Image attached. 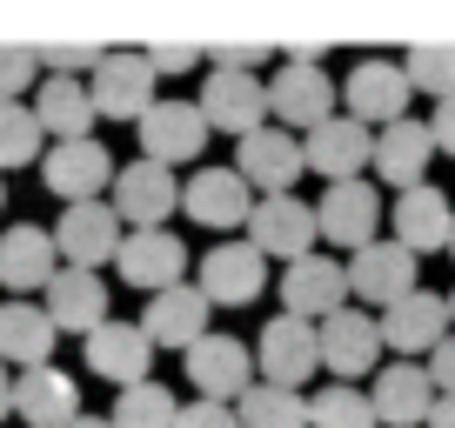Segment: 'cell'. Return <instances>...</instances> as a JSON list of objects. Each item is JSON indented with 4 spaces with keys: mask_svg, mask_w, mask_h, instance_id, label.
Instances as JSON below:
<instances>
[{
    "mask_svg": "<svg viewBox=\"0 0 455 428\" xmlns=\"http://www.w3.org/2000/svg\"><path fill=\"white\" fill-rule=\"evenodd\" d=\"M409 94H415V81H409V67L402 60H388V54H362L355 67H348V81H341V115H355L362 128H395V121H409Z\"/></svg>",
    "mask_w": 455,
    "mask_h": 428,
    "instance_id": "cell-1",
    "label": "cell"
},
{
    "mask_svg": "<svg viewBox=\"0 0 455 428\" xmlns=\"http://www.w3.org/2000/svg\"><path fill=\"white\" fill-rule=\"evenodd\" d=\"M155 60L141 54V47H114L108 60H100V74L87 87H94V107H100V121H128V128H141L148 115L161 107V94H155Z\"/></svg>",
    "mask_w": 455,
    "mask_h": 428,
    "instance_id": "cell-2",
    "label": "cell"
},
{
    "mask_svg": "<svg viewBox=\"0 0 455 428\" xmlns=\"http://www.w3.org/2000/svg\"><path fill=\"white\" fill-rule=\"evenodd\" d=\"M268 107H275V128H288V134L308 141L322 121L341 115V87L328 81L322 67H308V60H288V67H275V81H268Z\"/></svg>",
    "mask_w": 455,
    "mask_h": 428,
    "instance_id": "cell-3",
    "label": "cell"
},
{
    "mask_svg": "<svg viewBox=\"0 0 455 428\" xmlns=\"http://www.w3.org/2000/svg\"><path fill=\"white\" fill-rule=\"evenodd\" d=\"M54 248H60L68 268L100 274L108 261H121V248H128V221L114 214V201H81V208H68L54 221Z\"/></svg>",
    "mask_w": 455,
    "mask_h": 428,
    "instance_id": "cell-4",
    "label": "cell"
},
{
    "mask_svg": "<svg viewBox=\"0 0 455 428\" xmlns=\"http://www.w3.org/2000/svg\"><path fill=\"white\" fill-rule=\"evenodd\" d=\"M255 361H261V382H275V388H308L315 369H322V321L275 314L268 329L255 335Z\"/></svg>",
    "mask_w": 455,
    "mask_h": 428,
    "instance_id": "cell-5",
    "label": "cell"
},
{
    "mask_svg": "<svg viewBox=\"0 0 455 428\" xmlns=\"http://www.w3.org/2000/svg\"><path fill=\"white\" fill-rule=\"evenodd\" d=\"M201 115H208V128L248 141V134H261L275 121L268 81H255V74H242V67H208V81H201Z\"/></svg>",
    "mask_w": 455,
    "mask_h": 428,
    "instance_id": "cell-6",
    "label": "cell"
},
{
    "mask_svg": "<svg viewBox=\"0 0 455 428\" xmlns=\"http://www.w3.org/2000/svg\"><path fill=\"white\" fill-rule=\"evenodd\" d=\"M181 361H188V388H201V401H228V408H235L261 375L255 348H248L242 335H208V342H195Z\"/></svg>",
    "mask_w": 455,
    "mask_h": 428,
    "instance_id": "cell-7",
    "label": "cell"
},
{
    "mask_svg": "<svg viewBox=\"0 0 455 428\" xmlns=\"http://www.w3.org/2000/svg\"><path fill=\"white\" fill-rule=\"evenodd\" d=\"M248 242H255L268 261L295 268V261L315 255L322 221H315V208H308L301 194H261V201H255V221H248Z\"/></svg>",
    "mask_w": 455,
    "mask_h": 428,
    "instance_id": "cell-8",
    "label": "cell"
},
{
    "mask_svg": "<svg viewBox=\"0 0 455 428\" xmlns=\"http://www.w3.org/2000/svg\"><path fill=\"white\" fill-rule=\"evenodd\" d=\"M382 314H362V308H341L322 321V369L335 382H362V375H382Z\"/></svg>",
    "mask_w": 455,
    "mask_h": 428,
    "instance_id": "cell-9",
    "label": "cell"
},
{
    "mask_svg": "<svg viewBox=\"0 0 455 428\" xmlns=\"http://www.w3.org/2000/svg\"><path fill=\"white\" fill-rule=\"evenodd\" d=\"M68 268L54 248V228H34V221H20V228L0 234V288H7V301H34L54 288V274Z\"/></svg>",
    "mask_w": 455,
    "mask_h": 428,
    "instance_id": "cell-10",
    "label": "cell"
},
{
    "mask_svg": "<svg viewBox=\"0 0 455 428\" xmlns=\"http://www.w3.org/2000/svg\"><path fill=\"white\" fill-rule=\"evenodd\" d=\"M255 187H248V174L228 161V168H201V174H188V187H181V208H188V221L195 228H248L255 221Z\"/></svg>",
    "mask_w": 455,
    "mask_h": 428,
    "instance_id": "cell-11",
    "label": "cell"
},
{
    "mask_svg": "<svg viewBox=\"0 0 455 428\" xmlns=\"http://www.w3.org/2000/svg\"><path fill=\"white\" fill-rule=\"evenodd\" d=\"M195 274H201L195 288L214 308H248V301H261V288H268V255H261L255 242H214Z\"/></svg>",
    "mask_w": 455,
    "mask_h": 428,
    "instance_id": "cell-12",
    "label": "cell"
},
{
    "mask_svg": "<svg viewBox=\"0 0 455 428\" xmlns=\"http://www.w3.org/2000/svg\"><path fill=\"white\" fill-rule=\"evenodd\" d=\"M282 314H301V321H328V314L348 308V295H355V281H348V261L335 255H308L295 261V268H282Z\"/></svg>",
    "mask_w": 455,
    "mask_h": 428,
    "instance_id": "cell-13",
    "label": "cell"
},
{
    "mask_svg": "<svg viewBox=\"0 0 455 428\" xmlns=\"http://www.w3.org/2000/svg\"><path fill=\"white\" fill-rule=\"evenodd\" d=\"M41 181L54 187L68 208H81V201L114 194L121 168H114V155L100 141H54V147H47V161H41Z\"/></svg>",
    "mask_w": 455,
    "mask_h": 428,
    "instance_id": "cell-14",
    "label": "cell"
},
{
    "mask_svg": "<svg viewBox=\"0 0 455 428\" xmlns=\"http://www.w3.org/2000/svg\"><path fill=\"white\" fill-rule=\"evenodd\" d=\"M235 168L248 174L255 194H295V181L308 174V147H301V134H288V128L268 121L261 134L235 141Z\"/></svg>",
    "mask_w": 455,
    "mask_h": 428,
    "instance_id": "cell-15",
    "label": "cell"
},
{
    "mask_svg": "<svg viewBox=\"0 0 455 428\" xmlns=\"http://www.w3.org/2000/svg\"><path fill=\"white\" fill-rule=\"evenodd\" d=\"M315 221H322V242L328 248H348V255H362V248L382 242V194H375V181H341L328 187L322 201H315Z\"/></svg>",
    "mask_w": 455,
    "mask_h": 428,
    "instance_id": "cell-16",
    "label": "cell"
},
{
    "mask_svg": "<svg viewBox=\"0 0 455 428\" xmlns=\"http://www.w3.org/2000/svg\"><path fill=\"white\" fill-rule=\"evenodd\" d=\"M114 214L128 221L134 234H148V228H161L174 208H181V181H174V168H161V161H128L121 168V181H114Z\"/></svg>",
    "mask_w": 455,
    "mask_h": 428,
    "instance_id": "cell-17",
    "label": "cell"
},
{
    "mask_svg": "<svg viewBox=\"0 0 455 428\" xmlns=\"http://www.w3.org/2000/svg\"><path fill=\"white\" fill-rule=\"evenodd\" d=\"M369 401H375V415H382L388 428H428L442 388H435V375H428V361H382V375L369 382Z\"/></svg>",
    "mask_w": 455,
    "mask_h": 428,
    "instance_id": "cell-18",
    "label": "cell"
},
{
    "mask_svg": "<svg viewBox=\"0 0 455 428\" xmlns=\"http://www.w3.org/2000/svg\"><path fill=\"white\" fill-rule=\"evenodd\" d=\"M449 321H455V314H449V295H428V288H415L409 301H395V308L382 314V342L395 348V361H415V355L428 361V355H435V348L455 335Z\"/></svg>",
    "mask_w": 455,
    "mask_h": 428,
    "instance_id": "cell-19",
    "label": "cell"
},
{
    "mask_svg": "<svg viewBox=\"0 0 455 428\" xmlns=\"http://www.w3.org/2000/svg\"><path fill=\"white\" fill-rule=\"evenodd\" d=\"M308 174H322L328 187L341 181H362V168H375V128H362L355 115H335L308 134Z\"/></svg>",
    "mask_w": 455,
    "mask_h": 428,
    "instance_id": "cell-20",
    "label": "cell"
},
{
    "mask_svg": "<svg viewBox=\"0 0 455 428\" xmlns=\"http://www.w3.org/2000/svg\"><path fill=\"white\" fill-rule=\"evenodd\" d=\"M141 155L161 161V168H181V161H201V147H208V115H201V100H161L155 115L141 121Z\"/></svg>",
    "mask_w": 455,
    "mask_h": 428,
    "instance_id": "cell-21",
    "label": "cell"
},
{
    "mask_svg": "<svg viewBox=\"0 0 455 428\" xmlns=\"http://www.w3.org/2000/svg\"><path fill=\"white\" fill-rule=\"evenodd\" d=\"M87 369L100 375V382H114V395L121 388H141V382H155V342H148V329L141 321H108V329H94L87 335Z\"/></svg>",
    "mask_w": 455,
    "mask_h": 428,
    "instance_id": "cell-22",
    "label": "cell"
},
{
    "mask_svg": "<svg viewBox=\"0 0 455 428\" xmlns=\"http://www.w3.org/2000/svg\"><path fill=\"white\" fill-rule=\"evenodd\" d=\"M114 274H121L128 288H141V295H168V288H181V274H188V242L174 228L128 234V248H121Z\"/></svg>",
    "mask_w": 455,
    "mask_h": 428,
    "instance_id": "cell-23",
    "label": "cell"
},
{
    "mask_svg": "<svg viewBox=\"0 0 455 428\" xmlns=\"http://www.w3.org/2000/svg\"><path fill=\"white\" fill-rule=\"evenodd\" d=\"M208 314H214V301L201 295L195 281H181V288H168V295H148V308H141V329H148V342L155 348H195V342H208Z\"/></svg>",
    "mask_w": 455,
    "mask_h": 428,
    "instance_id": "cell-24",
    "label": "cell"
},
{
    "mask_svg": "<svg viewBox=\"0 0 455 428\" xmlns=\"http://www.w3.org/2000/svg\"><path fill=\"white\" fill-rule=\"evenodd\" d=\"M415 261H422V255H409V248L388 234V242H375V248H362V255H348V281H355L362 301H375V308L388 314L395 301L415 295V281H422V274H415Z\"/></svg>",
    "mask_w": 455,
    "mask_h": 428,
    "instance_id": "cell-25",
    "label": "cell"
},
{
    "mask_svg": "<svg viewBox=\"0 0 455 428\" xmlns=\"http://www.w3.org/2000/svg\"><path fill=\"white\" fill-rule=\"evenodd\" d=\"M388 228H395V242L409 248V255H435V248H455V208H449V194H442L435 181H422V187H409V194H395Z\"/></svg>",
    "mask_w": 455,
    "mask_h": 428,
    "instance_id": "cell-26",
    "label": "cell"
},
{
    "mask_svg": "<svg viewBox=\"0 0 455 428\" xmlns=\"http://www.w3.org/2000/svg\"><path fill=\"white\" fill-rule=\"evenodd\" d=\"M14 415L20 428H74L81 422V382H74L68 369H28L14 382Z\"/></svg>",
    "mask_w": 455,
    "mask_h": 428,
    "instance_id": "cell-27",
    "label": "cell"
},
{
    "mask_svg": "<svg viewBox=\"0 0 455 428\" xmlns=\"http://www.w3.org/2000/svg\"><path fill=\"white\" fill-rule=\"evenodd\" d=\"M435 155H442V147H435V128H428V121H415V115L375 134V174H382L395 194L422 187V181H428V161H435Z\"/></svg>",
    "mask_w": 455,
    "mask_h": 428,
    "instance_id": "cell-28",
    "label": "cell"
},
{
    "mask_svg": "<svg viewBox=\"0 0 455 428\" xmlns=\"http://www.w3.org/2000/svg\"><path fill=\"white\" fill-rule=\"evenodd\" d=\"M54 342H60V329H54V314L41 308V301H0V361L7 369H47L54 361Z\"/></svg>",
    "mask_w": 455,
    "mask_h": 428,
    "instance_id": "cell-29",
    "label": "cell"
},
{
    "mask_svg": "<svg viewBox=\"0 0 455 428\" xmlns=\"http://www.w3.org/2000/svg\"><path fill=\"white\" fill-rule=\"evenodd\" d=\"M41 308L54 314L60 335H94V329H108V321H114V314H108V281L87 274V268H60L54 288L41 295Z\"/></svg>",
    "mask_w": 455,
    "mask_h": 428,
    "instance_id": "cell-30",
    "label": "cell"
},
{
    "mask_svg": "<svg viewBox=\"0 0 455 428\" xmlns=\"http://www.w3.org/2000/svg\"><path fill=\"white\" fill-rule=\"evenodd\" d=\"M34 115H41V128L54 134V141H94V87L87 81H41V94H34Z\"/></svg>",
    "mask_w": 455,
    "mask_h": 428,
    "instance_id": "cell-31",
    "label": "cell"
},
{
    "mask_svg": "<svg viewBox=\"0 0 455 428\" xmlns=\"http://www.w3.org/2000/svg\"><path fill=\"white\" fill-rule=\"evenodd\" d=\"M235 415H242V428H315L301 388H275V382H255Z\"/></svg>",
    "mask_w": 455,
    "mask_h": 428,
    "instance_id": "cell-32",
    "label": "cell"
},
{
    "mask_svg": "<svg viewBox=\"0 0 455 428\" xmlns=\"http://www.w3.org/2000/svg\"><path fill=\"white\" fill-rule=\"evenodd\" d=\"M47 128L28 100H0V174L7 168H28V161H47Z\"/></svg>",
    "mask_w": 455,
    "mask_h": 428,
    "instance_id": "cell-33",
    "label": "cell"
},
{
    "mask_svg": "<svg viewBox=\"0 0 455 428\" xmlns=\"http://www.w3.org/2000/svg\"><path fill=\"white\" fill-rule=\"evenodd\" d=\"M114 428H174L181 422V401H174L168 382H141V388H121L114 395Z\"/></svg>",
    "mask_w": 455,
    "mask_h": 428,
    "instance_id": "cell-34",
    "label": "cell"
},
{
    "mask_svg": "<svg viewBox=\"0 0 455 428\" xmlns=\"http://www.w3.org/2000/svg\"><path fill=\"white\" fill-rule=\"evenodd\" d=\"M308 415H315V428H382V415H375L369 388H355V382H328V388H315Z\"/></svg>",
    "mask_w": 455,
    "mask_h": 428,
    "instance_id": "cell-35",
    "label": "cell"
},
{
    "mask_svg": "<svg viewBox=\"0 0 455 428\" xmlns=\"http://www.w3.org/2000/svg\"><path fill=\"white\" fill-rule=\"evenodd\" d=\"M402 67H409L415 94L455 100V47H449V41H415L409 54H402Z\"/></svg>",
    "mask_w": 455,
    "mask_h": 428,
    "instance_id": "cell-36",
    "label": "cell"
},
{
    "mask_svg": "<svg viewBox=\"0 0 455 428\" xmlns=\"http://www.w3.org/2000/svg\"><path fill=\"white\" fill-rule=\"evenodd\" d=\"M100 60H108V47H94V41H41V67H47V81H94L100 74Z\"/></svg>",
    "mask_w": 455,
    "mask_h": 428,
    "instance_id": "cell-37",
    "label": "cell"
},
{
    "mask_svg": "<svg viewBox=\"0 0 455 428\" xmlns=\"http://www.w3.org/2000/svg\"><path fill=\"white\" fill-rule=\"evenodd\" d=\"M34 81H41V47L0 41V100H28ZM34 94H41V87H34Z\"/></svg>",
    "mask_w": 455,
    "mask_h": 428,
    "instance_id": "cell-38",
    "label": "cell"
},
{
    "mask_svg": "<svg viewBox=\"0 0 455 428\" xmlns=\"http://www.w3.org/2000/svg\"><path fill=\"white\" fill-rule=\"evenodd\" d=\"M141 54L155 60V74H188V67H201V47H195V41H148Z\"/></svg>",
    "mask_w": 455,
    "mask_h": 428,
    "instance_id": "cell-39",
    "label": "cell"
},
{
    "mask_svg": "<svg viewBox=\"0 0 455 428\" xmlns=\"http://www.w3.org/2000/svg\"><path fill=\"white\" fill-rule=\"evenodd\" d=\"M174 428H242V415H235V408H228V401H181V422H174Z\"/></svg>",
    "mask_w": 455,
    "mask_h": 428,
    "instance_id": "cell-40",
    "label": "cell"
},
{
    "mask_svg": "<svg viewBox=\"0 0 455 428\" xmlns=\"http://www.w3.org/2000/svg\"><path fill=\"white\" fill-rule=\"evenodd\" d=\"M208 60H214V67H242V74H255L261 60H268V47H261V41H248V47H208Z\"/></svg>",
    "mask_w": 455,
    "mask_h": 428,
    "instance_id": "cell-41",
    "label": "cell"
},
{
    "mask_svg": "<svg viewBox=\"0 0 455 428\" xmlns=\"http://www.w3.org/2000/svg\"><path fill=\"white\" fill-rule=\"evenodd\" d=\"M428 375H435V388H442V395H455V335L435 348V355H428Z\"/></svg>",
    "mask_w": 455,
    "mask_h": 428,
    "instance_id": "cell-42",
    "label": "cell"
},
{
    "mask_svg": "<svg viewBox=\"0 0 455 428\" xmlns=\"http://www.w3.org/2000/svg\"><path fill=\"white\" fill-rule=\"evenodd\" d=\"M428 128H435V147H442V155H455V100H435Z\"/></svg>",
    "mask_w": 455,
    "mask_h": 428,
    "instance_id": "cell-43",
    "label": "cell"
},
{
    "mask_svg": "<svg viewBox=\"0 0 455 428\" xmlns=\"http://www.w3.org/2000/svg\"><path fill=\"white\" fill-rule=\"evenodd\" d=\"M14 382H20V375H7V361H0V422L14 415Z\"/></svg>",
    "mask_w": 455,
    "mask_h": 428,
    "instance_id": "cell-44",
    "label": "cell"
},
{
    "mask_svg": "<svg viewBox=\"0 0 455 428\" xmlns=\"http://www.w3.org/2000/svg\"><path fill=\"white\" fill-rule=\"evenodd\" d=\"M428 428H455V395L435 401V415H428Z\"/></svg>",
    "mask_w": 455,
    "mask_h": 428,
    "instance_id": "cell-45",
    "label": "cell"
},
{
    "mask_svg": "<svg viewBox=\"0 0 455 428\" xmlns=\"http://www.w3.org/2000/svg\"><path fill=\"white\" fill-rule=\"evenodd\" d=\"M74 428H114V422H108V415H81Z\"/></svg>",
    "mask_w": 455,
    "mask_h": 428,
    "instance_id": "cell-46",
    "label": "cell"
},
{
    "mask_svg": "<svg viewBox=\"0 0 455 428\" xmlns=\"http://www.w3.org/2000/svg\"><path fill=\"white\" fill-rule=\"evenodd\" d=\"M0 208H7V181H0Z\"/></svg>",
    "mask_w": 455,
    "mask_h": 428,
    "instance_id": "cell-47",
    "label": "cell"
},
{
    "mask_svg": "<svg viewBox=\"0 0 455 428\" xmlns=\"http://www.w3.org/2000/svg\"><path fill=\"white\" fill-rule=\"evenodd\" d=\"M449 314H455V295H449Z\"/></svg>",
    "mask_w": 455,
    "mask_h": 428,
    "instance_id": "cell-48",
    "label": "cell"
},
{
    "mask_svg": "<svg viewBox=\"0 0 455 428\" xmlns=\"http://www.w3.org/2000/svg\"><path fill=\"white\" fill-rule=\"evenodd\" d=\"M449 255H455V248H449Z\"/></svg>",
    "mask_w": 455,
    "mask_h": 428,
    "instance_id": "cell-49",
    "label": "cell"
}]
</instances>
